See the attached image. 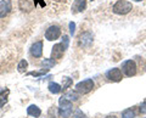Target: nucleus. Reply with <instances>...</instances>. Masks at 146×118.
Wrapping results in <instances>:
<instances>
[{"instance_id":"14","label":"nucleus","mask_w":146,"mask_h":118,"mask_svg":"<svg viewBox=\"0 0 146 118\" xmlns=\"http://www.w3.org/2000/svg\"><path fill=\"white\" fill-rule=\"evenodd\" d=\"M62 90V88L60 87V84L57 83H54V82H51V83L49 84V91L52 93V94H58Z\"/></svg>"},{"instance_id":"19","label":"nucleus","mask_w":146,"mask_h":118,"mask_svg":"<svg viewBox=\"0 0 146 118\" xmlns=\"http://www.w3.org/2000/svg\"><path fill=\"white\" fill-rule=\"evenodd\" d=\"M49 72V70H46V68H44V70H42V71H38V72H28V76H33V77H42V76H44L45 73H48Z\"/></svg>"},{"instance_id":"22","label":"nucleus","mask_w":146,"mask_h":118,"mask_svg":"<svg viewBox=\"0 0 146 118\" xmlns=\"http://www.w3.org/2000/svg\"><path fill=\"white\" fill-rule=\"evenodd\" d=\"M62 44H63V46H65L66 49L68 48V44H70V39H68L67 35H63V37H62Z\"/></svg>"},{"instance_id":"7","label":"nucleus","mask_w":146,"mask_h":118,"mask_svg":"<svg viewBox=\"0 0 146 118\" xmlns=\"http://www.w3.org/2000/svg\"><path fill=\"white\" fill-rule=\"evenodd\" d=\"M12 10V4L10 0H1L0 1V19L6 17Z\"/></svg>"},{"instance_id":"1","label":"nucleus","mask_w":146,"mask_h":118,"mask_svg":"<svg viewBox=\"0 0 146 118\" xmlns=\"http://www.w3.org/2000/svg\"><path fill=\"white\" fill-rule=\"evenodd\" d=\"M131 9H133V5L128 0H118L115 5H113L112 11L116 15H127L128 12L131 11Z\"/></svg>"},{"instance_id":"15","label":"nucleus","mask_w":146,"mask_h":118,"mask_svg":"<svg viewBox=\"0 0 146 118\" xmlns=\"http://www.w3.org/2000/svg\"><path fill=\"white\" fill-rule=\"evenodd\" d=\"M42 66L44 67V68H46V70H50L51 67L55 66V61H54V58H45V60L42 61Z\"/></svg>"},{"instance_id":"16","label":"nucleus","mask_w":146,"mask_h":118,"mask_svg":"<svg viewBox=\"0 0 146 118\" xmlns=\"http://www.w3.org/2000/svg\"><path fill=\"white\" fill-rule=\"evenodd\" d=\"M65 97L68 99L70 101H77V100L79 99V93H77V91H68L65 95Z\"/></svg>"},{"instance_id":"2","label":"nucleus","mask_w":146,"mask_h":118,"mask_svg":"<svg viewBox=\"0 0 146 118\" xmlns=\"http://www.w3.org/2000/svg\"><path fill=\"white\" fill-rule=\"evenodd\" d=\"M94 85L95 84H94V80L93 79H84V80L79 82V83H77V85H76V91L82 94V95H85V94L90 93L91 90L94 89Z\"/></svg>"},{"instance_id":"21","label":"nucleus","mask_w":146,"mask_h":118,"mask_svg":"<svg viewBox=\"0 0 146 118\" xmlns=\"http://www.w3.org/2000/svg\"><path fill=\"white\" fill-rule=\"evenodd\" d=\"M66 80V84H63V87H62V90H66L68 87H70V85L72 84V79L71 78H68V77H65V78H63Z\"/></svg>"},{"instance_id":"4","label":"nucleus","mask_w":146,"mask_h":118,"mask_svg":"<svg viewBox=\"0 0 146 118\" xmlns=\"http://www.w3.org/2000/svg\"><path fill=\"white\" fill-rule=\"evenodd\" d=\"M61 37V28L58 26H50L45 30V39L49 42H54Z\"/></svg>"},{"instance_id":"26","label":"nucleus","mask_w":146,"mask_h":118,"mask_svg":"<svg viewBox=\"0 0 146 118\" xmlns=\"http://www.w3.org/2000/svg\"><path fill=\"white\" fill-rule=\"evenodd\" d=\"M106 118H117V117L116 116H107Z\"/></svg>"},{"instance_id":"13","label":"nucleus","mask_w":146,"mask_h":118,"mask_svg":"<svg viewBox=\"0 0 146 118\" xmlns=\"http://www.w3.org/2000/svg\"><path fill=\"white\" fill-rule=\"evenodd\" d=\"M9 95H10V90L9 89H5V90H3V91H0V108L3 106H5V103L9 100Z\"/></svg>"},{"instance_id":"9","label":"nucleus","mask_w":146,"mask_h":118,"mask_svg":"<svg viewBox=\"0 0 146 118\" xmlns=\"http://www.w3.org/2000/svg\"><path fill=\"white\" fill-rule=\"evenodd\" d=\"M31 55L36 58L42 57L43 55V42H36L31 46Z\"/></svg>"},{"instance_id":"20","label":"nucleus","mask_w":146,"mask_h":118,"mask_svg":"<svg viewBox=\"0 0 146 118\" xmlns=\"http://www.w3.org/2000/svg\"><path fill=\"white\" fill-rule=\"evenodd\" d=\"M73 118H88V117H86L84 113L78 108V110H76V112L73 113Z\"/></svg>"},{"instance_id":"17","label":"nucleus","mask_w":146,"mask_h":118,"mask_svg":"<svg viewBox=\"0 0 146 118\" xmlns=\"http://www.w3.org/2000/svg\"><path fill=\"white\" fill-rule=\"evenodd\" d=\"M27 67H28V62L26 60H21L17 65V71L20 72V73H23V72L27 70Z\"/></svg>"},{"instance_id":"28","label":"nucleus","mask_w":146,"mask_h":118,"mask_svg":"<svg viewBox=\"0 0 146 118\" xmlns=\"http://www.w3.org/2000/svg\"><path fill=\"white\" fill-rule=\"evenodd\" d=\"M143 118H146V117H143Z\"/></svg>"},{"instance_id":"29","label":"nucleus","mask_w":146,"mask_h":118,"mask_svg":"<svg viewBox=\"0 0 146 118\" xmlns=\"http://www.w3.org/2000/svg\"><path fill=\"white\" fill-rule=\"evenodd\" d=\"M91 1H94V0H91Z\"/></svg>"},{"instance_id":"27","label":"nucleus","mask_w":146,"mask_h":118,"mask_svg":"<svg viewBox=\"0 0 146 118\" xmlns=\"http://www.w3.org/2000/svg\"><path fill=\"white\" fill-rule=\"evenodd\" d=\"M134 1H143V0H134Z\"/></svg>"},{"instance_id":"24","label":"nucleus","mask_w":146,"mask_h":118,"mask_svg":"<svg viewBox=\"0 0 146 118\" xmlns=\"http://www.w3.org/2000/svg\"><path fill=\"white\" fill-rule=\"evenodd\" d=\"M140 112H141V113H144V115L146 113V101L143 102V103L140 105Z\"/></svg>"},{"instance_id":"23","label":"nucleus","mask_w":146,"mask_h":118,"mask_svg":"<svg viewBox=\"0 0 146 118\" xmlns=\"http://www.w3.org/2000/svg\"><path fill=\"white\" fill-rule=\"evenodd\" d=\"M74 32H76V23L74 22H70V33H71V35L74 34Z\"/></svg>"},{"instance_id":"11","label":"nucleus","mask_w":146,"mask_h":118,"mask_svg":"<svg viewBox=\"0 0 146 118\" xmlns=\"http://www.w3.org/2000/svg\"><path fill=\"white\" fill-rule=\"evenodd\" d=\"M27 115L33 117V118H38V117H40V115H42V110L35 105H31V106L27 107Z\"/></svg>"},{"instance_id":"18","label":"nucleus","mask_w":146,"mask_h":118,"mask_svg":"<svg viewBox=\"0 0 146 118\" xmlns=\"http://www.w3.org/2000/svg\"><path fill=\"white\" fill-rule=\"evenodd\" d=\"M135 117V112L131 108H127L122 112V118H134Z\"/></svg>"},{"instance_id":"8","label":"nucleus","mask_w":146,"mask_h":118,"mask_svg":"<svg viewBox=\"0 0 146 118\" xmlns=\"http://www.w3.org/2000/svg\"><path fill=\"white\" fill-rule=\"evenodd\" d=\"M65 51H66V48L63 46L62 43L55 44L52 50H51V58H56V60H58V58H61L63 56Z\"/></svg>"},{"instance_id":"25","label":"nucleus","mask_w":146,"mask_h":118,"mask_svg":"<svg viewBox=\"0 0 146 118\" xmlns=\"http://www.w3.org/2000/svg\"><path fill=\"white\" fill-rule=\"evenodd\" d=\"M39 3H40V5H42V6H45L44 0H34V5H38Z\"/></svg>"},{"instance_id":"6","label":"nucleus","mask_w":146,"mask_h":118,"mask_svg":"<svg viewBox=\"0 0 146 118\" xmlns=\"http://www.w3.org/2000/svg\"><path fill=\"white\" fill-rule=\"evenodd\" d=\"M93 34L90 32H84L82 33L78 38V45L80 48H89L93 44Z\"/></svg>"},{"instance_id":"10","label":"nucleus","mask_w":146,"mask_h":118,"mask_svg":"<svg viewBox=\"0 0 146 118\" xmlns=\"http://www.w3.org/2000/svg\"><path fill=\"white\" fill-rule=\"evenodd\" d=\"M86 9V0H74L72 5V12L73 13H79L83 12Z\"/></svg>"},{"instance_id":"12","label":"nucleus","mask_w":146,"mask_h":118,"mask_svg":"<svg viewBox=\"0 0 146 118\" xmlns=\"http://www.w3.org/2000/svg\"><path fill=\"white\" fill-rule=\"evenodd\" d=\"M73 112V108L72 106H67V107H60L58 108V116L60 117H63V118H67L72 115Z\"/></svg>"},{"instance_id":"3","label":"nucleus","mask_w":146,"mask_h":118,"mask_svg":"<svg viewBox=\"0 0 146 118\" xmlns=\"http://www.w3.org/2000/svg\"><path fill=\"white\" fill-rule=\"evenodd\" d=\"M122 72L127 77H133L136 74V63L133 60H127L122 63Z\"/></svg>"},{"instance_id":"5","label":"nucleus","mask_w":146,"mask_h":118,"mask_svg":"<svg viewBox=\"0 0 146 118\" xmlns=\"http://www.w3.org/2000/svg\"><path fill=\"white\" fill-rule=\"evenodd\" d=\"M106 78L108 82H113V83L121 82L123 78L122 70L121 68H111L110 71L106 72Z\"/></svg>"}]
</instances>
